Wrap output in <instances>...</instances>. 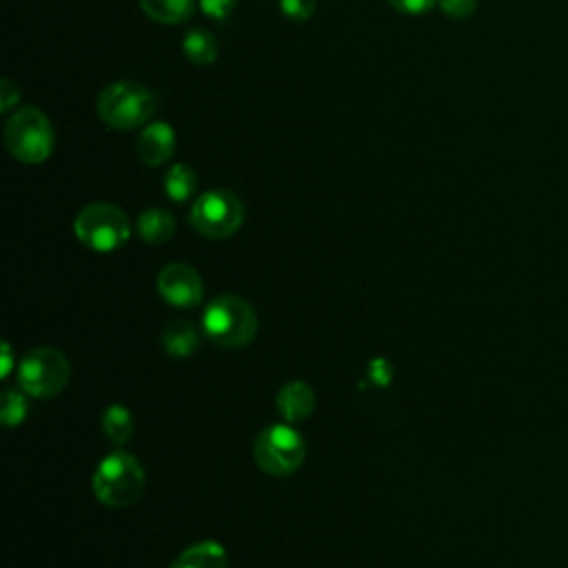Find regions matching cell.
Returning a JSON list of instances; mask_svg holds the SVG:
<instances>
[{
    "instance_id": "obj_1",
    "label": "cell",
    "mask_w": 568,
    "mask_h": 568,
    "mask_svg": "<svg viewBox=\"0 0 568 568\" xmlns=\"http://www.w3.org/2000/svg\"><path fill=\"white\" fill-rule=\"evenodd\" d=\"M202 328L217 346L242 348L253 342L257 333V317L246 300L224 293L206 304L202 313Z\"/></svg>"
},
{
    "instance_id": "obj_2",
    "label": "cell",
    "mask_w": 568,
    "mask_h": 568,
    "mask_svg": "<svg viewBox=\"0 0 568 568\" xmlns=\"http://www.w3.org/2000/svg\"><path fill=\"white\" fill-rule=\"evenodd\" d=\"M155 95L140 82L120 80L102 89L98 98V113L102 122L115 131H131L142 126L155 113Z\"/></svg>"
},
{
    "instance_id": "obj_3",
    "label": "cell",
    "mask_w": 568,
    "mask_h": 568,
    "mask_svg": "<svg viewBox=\"0 0 568 568\" xmlns=\"http://www.w3.org/2000/svg\"><path fill=\"white\" fill-rule=\"evenodd\" d=\"M144 488L142 464L124 450L109 453L93 473V493L109 508L131 506Z\"/></svg>"
},
{
    "instance_id": "obj_4",
    "label": "cell",
    "mask_w": 568,
    "mask_h": 568,
    "mask_svg": "<svg viewBox=\"0 0 568 568\" xmlns=\"http://www.w3.org/2000/svg\"><path fill=\"white\" fill-rule=\"evenodd\" d=\"M4 144L9 153L24 164H40L53 151V129L49 118L36 109H18L4 126Z\"/></svg>"
},
{
    "instance_id": "obj_5",
    "label": "cell",
    "mask_w": 568,
    "mask_h": 568,
    "mask_svg": "<svg viewBox=\"0 0 568 568\" xmlns=\"http://www.w3.org/2000/svg\"><path fill=\"white\" fill-rule=\"evenodd\" d=\"M71 377V366L64 353L53 346H38L24 353L18 364L20 388L33 397L58 395Z\"/></svg>"
},
{
    "instance_id": "obj_6",
    "label": "cell",
    "mask_w": 568,
    "mask_h": 568,
    "mask_svg": "<svg viewBox=\"0 0 568 568\" xmlns=\"http://www.w3.org/2000/svg\"><path fill=\"white\" fill-rule=\"evenodd\" d=\"M73 231L78 240L93 251H113L122 246L131 235L129 217L124 211L106 202L84 206L73 222Z\"/></svg>"
},
{
    "instance_id": "obj_7",
    "label": "cell",
    "mask_w": 568,
    "mask_h": 568,
    "mask_svg": "<svg viewBox=\"0 0 568 568\" xmlns=\"http://www.w3.org/2000/svg\"><path fill=\"white\" fill-rule=\"evenodd\" d=\"M257 466L273 475V477H284L295 473L306 455V444L302 435L288 426V424H273L264 428L253 448Z\"/></svg>"
},
{
    "instance_id": "obj_8",
    "label": "cell",
    "mask_w": 568,
    "mask_h": 568,
    "mask_svg": "<svg viewBox=\"0 0 568 568\" xmlns=\"http://www.w3.org/2000/svg\"><path fill=\"white\" fill-rule=\"evenodd\" d=\"M244 220V206L231 191H206L202 193L189 213L191 226L211 240H224L233 235Z\"/></svg>"
},
{
    "instance_id": "obj_9",
    "label": "cell",
    "mask_w": 568,
    "mask_h": 568,
    "mask_svg": "<svg viewBox=\"0 0 568 568\" xmlns=\"http://www.w3.org/2000/svg\"><path fill=\"white\" fill-rule=\"evenodd\" d=\"M158 293L173 306L193 308L202 302L204 284L195 268L186 264H166L158 273Z\"/></svg>"
},
{
    "instance_id": "obj_10",
    "label": "cell",
    "mask_w": 568,
    "mask_h": 568,
    "mask_svg": "<svg viewBox=\"0 0 568 568\" xmlns=\"http://www.w3.org/2000/svg\"><path fill=\"white\" fill-rule=\"evenodd\" d=\"M175 151V131L169 122H151L138 138V155L144 164L158 166L166 162Z\"/></svg>"
},
{
    "instance_id": "obj_11",
    "label": "cell",
    "mask_w": 568,
    "mask_h": 568,
    "mask_svg": "<svg viewBox=\"0 0 568 568\" xmlns=\"http://www.w3.org/2000/svg\"><path fill=\"white\" fill-rule=\"evenodd\" d=\"M277 410L280 415L293 424V422H302L306 417H311L313 408H315V393L313 388L302 382V379H291L286 382L280 393H277Z\"/></svg>"
},
{
    "instance_id": "obj_12",
    "label": "cell",
    "mask_w": 568,
    "mask_h": 568,
    "mask_svg": "<svg viewBox=\"0 0 568 568\" xmlns=\"http://www.w3.org/2000/svg\"><path fill=\"white\" fill-rule=\"evenodd\" d=\"M171 568H226V550L217 541H200L186 548Z\"/></svg>"
},
{
    "instance_id": "obj_13",
    "label": "cell",
    "mask_w": 568,
    "mask_h": 568,
    "mask_svg": "<svg viewBox=\"0 0 568 568\" xmlns=\"http://www.w3.org/2000/svg\"><path fill=\"white\" fill-rule=\"evenodd\" d=\"M138 233L149 244H164L175 233V220L166 209H146L138 217Z\"/></svg>"
},
{
    "instance_id": "obj_14",
    "label": "cell",
    "mask_w": 568,
    "mask_h": 568,
    "mask_svg": "<svg viewBox=\"0 0 568 568\" xmlns=\"http://www.w3.org/2000/svg\"><path fill=\"white\" fill-rule=\"evenodd\" d=\"M197 331L186 320H175L162 331V346L171 357H186L197 348Z\"/></svg>"
},
{
    "instance_id": "obj_15",
    "label": "cell",
    "mask_w": 568,
    "mask_h": 568,
    "mask_svg": "<svg viewBox=\"0 0 568 568\" xmlns=\"http://www.w3.org/2000/svg\"><path fill=\"white\" fill-rule=\"evenodd\" d=\"M140 7L151 20L175 24L191 18L195 0H140Z\"/></svg>"
},
{
    "instance_id": "obj_16",
    "label": "cell",
    "mask_w": 568,
    "mask_h": 568,
    "mask_svg": "<svg viewBox=\"0 0 568 568\" xmlns=\"http://www.w3.org/2000/svg\"><path fill=\"white\" fill-rule=\"evenodd\" d=\"M182 51L193 64L204 67L217 58V40L206 29H191L182 40Z\"/></svg>"
},
{
    "instance_id": "obj_17",
    "label": "cell",
    "mask_w": 568,
    "mask_h": 568,
    "mask_svg": "<svg viewBox=\"0 0 568 568\" xmlns=\"http://www.w3.org/2000/svg\"><path fill=\"white\" fill-rule=\"evenodd\" d=\"M197 186V175L189 164H173L164 175V191L173 202H186Z\"/></svg>"
},
{
    "instance_id": "obj_18",
    "label": "cell",
    "mask_w": 568,
    "mask_h": 568,
    "mask_svg": "<svg viewBox=\"0 0 568 568\" xmlns=\"http://www.w3.org/2000/svg\"><path fill=\"white\" fill-rule=\"evenodd\" d=\"M102 430L106 435L109 442L113 444H124L131 433H133V417L131 410L120 406V404H111L104 413H102Z\"/></svg>"
},
{
    "instance_id": "obj_19",
    "label": "cell",
    "mask_w": 568,
    "mask_h": 568,
    "mask_svg": "<svg viewBox=\"0 0 568 568\" xmlns=\"http://www.w3.org/2000/svg\"><path fill=\"white\" fill-rule=\"evenodd\" d=\"M0 415H2V422L7 426L20 424L27 417V399H24V395L18 393V390H4Z\"/></svg>"
},
{
    "instance_id": "obj_20",
    "label": "cell",
    "mask_w": 568,
    "mask_h": 568,
    "mask_svg": "<svg viewBox=\"0 0 568 568\" xmlns=\"http://www.w3.org/2000/svg\"><path fill=\"white\" fill-rule=\"evenodd\" d=\"M280 11L293 22H304L313 16L315 0H280Z\"/></svg>"
},
{
    "instance_id": "obj_21",
    "label": "cell",
    "mask_w": 568,
    "mask_h": 568,
    "mask_svg": "<svg viewBox=\"0 0 568 568\" xmlns=\"http://www.w3.org/2000/svg\"><path fill=\"white\" fill-rule=\"evenodd\" d=\"M439 7L453 20H466L475 13L477 0H439Z\"/></svg>"
},
{
    "instance_id": "obj_22",
    "label": "cell",
    "mask_w": 568,
    "mask_h": 568,
    "mask_svg": "<svg viewBox=\"0 0 568 568\" xmlns=\"http://www.w3.org/2000/svg\"><path fill=\"white\" fill-rule=\"evenodd\" d=\"M435 2H439V0H388V4H390L393 9H397L399 13H406V16L424 13V11L433 9Z\"/></svg>"
},
{
    "instance_id": "obj_23",
    "label": "cell",
    "mask_w": 568,
    "mask_h": 568,
    "mask_svg": "<svg viewBox=\"0 0 568 568\" xmlns=\"http://www.w3.org/2000/svg\"><path fill=\"white\" fill-rule=\"evenodd\" d=\"M200 7L206 16L215 18V20H222L235 7V0H200Z\"/></svg>"
},
{
    "instance_id": "obj_24",
    "label": "cell",
    "mask_w": 568,
    "mask_h": 568,
    "mask_svg": "<svg viewBox=\"0 0 568 568\" xmlns=\"http://www.w3.org/2000/svg\"><path fill=\"white\" fill-rule=\"evenodd\" d=\"M0 93H2V102H0V111L4 113V111H9L16 102H18V98H20V93H18V87L11 82V80H2L0 82Z\"/></svg>"
},
{
    "instance_id": "obj_25",
    "label": "cell",
    "mask_w": 568,
    "mask_h": 568,
    "mask_svg": "<svg viewBox=\"0 0 568 568\" xmlns=\"http://www.w3.org/2000/svg\"><path fill=\"white\" fill-rule=\"evenodd\" d=\"M2 377H7L9 375V368H11V348H9V344L4 342L2 344Z\"/></svg>"
}]
</instances>
